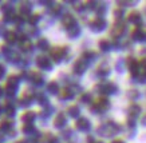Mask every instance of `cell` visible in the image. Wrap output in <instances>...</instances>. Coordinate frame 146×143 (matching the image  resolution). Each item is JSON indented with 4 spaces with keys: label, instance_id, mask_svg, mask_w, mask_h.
Here are the masks:
<instances>
[{
    "label": "cell",
    "instance_id": "obj_1",
    "mask_svg": "<svg viewBox=\"0 0 146 143\" xmlns=\"http://www.w3.org/2000/svg\"><path fill=\"white\" fill-rule=\"evenodd\" d=\"M118 130H119V127H118L117 125H114L113 122H109L107 125L99 127V131H101V132H103L102 135H106V136H110V135L115 134Z\"/></svg>",
    "mask_w": 146,
    "mask_h": 143
},
{
    "label": "cell",
    "instance_id": "obj_2",
    "mask_svg": "<svg viewBox=\"0 0 146 143\" xmlns=\"http://www.w3.org/2000/svg\"><path fill=\"white\" fill-rule=\"evenodd\" d=\"M139 63V68H138V75L137 78L139 79V82L145 83L146 82V59H142Z\"/></svg>",
    "mask_w": 146,
    "mask_h": 143
},
{
    "label": "cell",
    "instance_id": "obj_3",
    "mask_svg": "<svg viewBox=\"0 0 146 143\" xmlns=\"http://www.w3.org/2000/svg\"><path fill=\"white\" fill-rule=\"evenodd\" d=\"M133 39H135V40H145L146 39L145 30H142L141 27H137L133 32Z\"/></svg>",
    "mask_w": 146,
    "mask_h": 143
},
{
    "label": "cell",
    "instance_id": "obj_4",
    "mask_svg": "<svg viewBox=\"0 0 146 143\" xmlns=\"http://www.w3.org/2000/svg\"><path fill=\"white\" fill-rule=\"evenodd\" d=\"M139 112H141V107L137 106V104H133L131 107L129 108V118H130L131 121H134V119L139 115Z\"/></svg>",
    "mask_w": 146,
    "mask_h": 143
},
{
    "label": "cell",
    "instance_id": "obj_5",
    "mask_svg": "<svg viewBox=\"0 0 146 143\" xmlns=\"http://www.w3.org/2000/svg\"><path fill=\"white\" fill-rule=\"evenodd\" d=\"M125 31V24H122V23H117L114 26V28H113V36H115V38H119L122 34H123Z\"/></svg>",
    "mask_w": 146,
    "mask_h": 143
},
{
    "label": "cell",
    "instance_id": "obj_6",
    "mask_svg": "<svg viewBox=\"0 0 146 143\" xmlns=\"http://www.w3.org/2000/svg\"><path fill=\"white\" fill-rule=\"evenodd\" d=\"M91 28H93L94 31H101L105 28V20H102V19H97V20H94L91 23Z\"/></svg>",
    "mask_w": 146,
    "mask_h": 143
},
{
    "label": "cell",
    "instance_id": "obj_7",
    "mask_svg": "<svg viewBox=\"0 0 146 143\" xmlns=\"http://www.w3.org/2000/svg\"><path fill=\"white\" fill-rule=\"evenodd\" d=\"M74 70H75L76 74H82V72L86 70V60H84V59L78 60L76 64H75V67H74Z\"/></svg>",
    "mask_w": 146,
    "mask_h": 143
},
{
    "label": "cell",
    "instance_id": "obj_8",
    "mask_svg": "<svg viewBox=\"0 0 146 143\" xmlns=\"http://www.w3.org/2000/svg\"><path fill=\"white\" fill-rule=\"evenodd\" d=\"M129 22L134 23V24H139L142 22V18H141V15H139V12H131V14L129 15Z\"/></svg>",
    "mask_w": 146,
    "mask_h": 143
},
{
    "label": "cell",
    "instance_id": "obj_9",
    "mask_svg": "<svg viewBox=\"0 0 146 143\" xmlns=\"http://www.w3.org/2000/svg\"><path fill=\"white\" fill-rule=\"evenodd\" d=\"M95 107L99 108V110H107L110 107V104H109V100H106V99H99L95 104Z\"/></svg>",
    "mask_w": 146,
    "mask_h": 143
},
{
    "label": "cell",
    "instance_id": "obj_10",
    "mask_svg": "<svg viewBox=\"0 0 146 143\" xmlns=\"http://www.w3.org/2000/svg\"><path fill=\"white\" fill-rule=\"evenodd\" d=\"M76 127H78L79 130H87L89 129V121H87V119H84V118H82V119L78 121Z\"/></svg>",
    "mask_w": 146,
    "mask_h": 143
},
{
    "label": "cell",
    "instance_id": "obj_11",
    "mask_svg": "<svg viewBox=\"0 0 146 143\" xmlns=\"http://www.w3.org/2000/svg\"><path fill=\"white\" fill-rule=\"evenodd\" d=\"M63 23H64V26H67V27H71V26L75 24V19L71 18L70 15H66V18L63 19Z\"/></svg>",
    "mask_w": 146,
    "mask_h": 143
},
{
    "label": "cell",
    "instance_id": "obj_12",
    "mask_svg": "<svg viewBox=\"0 0 146 143\" xmlns=\"http://www.w3.org/2000/svg\"><path fill=\"white\" fill-rule=\"evenodd\" d=\"M64 122H66V119H64V115H58V118H56V121H55V125L59 127V126H63L64 125Z\"/></svg>",
    "mask_w": 146,
    "mask_h": 143
},
{
    "label": "cell",
    "instance_id": "obj_13",
    "mask_svg": "<svg viewBox=\"0 0 146 143\" xmlns=\"http://www.w3.org/2000/svg\"><path fill=\"white\" fill-rule=\"evenodd\" d=\"M78 112H79V110H78V107H75V106L70 108V115L71 116H76L78 115Z\"/></svg>",
    "mask_w": 146,
    "mask_h": 143
},
{
    "label": "cell",
    "instance_id": "obj_14",
    "mask_svg": "<svg viewBox=\"0 0 146 143\" xmlns=\"http://www.w3.org/2000/svg\"><path fill=\"white\" fill-rule=\"evenodd\" d=\"M62 96H63V98H67V96H72V94H71L68 90H64V92L62 94Z\"/></svg>",
    "mask_w": 146,
    "mask_h": 143
},
{
    "label": "cell",
    "instance_id": "obj_15",
    "mask_svg": "<svg viewBox=\"0 0 146 143\" xmlns=\"http://www.w3.org/2000/svg\"><path fill=\"white\" fill-rule=\"evenodd\" d=\"M142 125H143V126H146V115H143V118H142Z\"/></svg>",
    "mask_w": 146,
    "mask_h": 143
},
{
    "label": "cell",
    "instance_id": "obj_16",
    "mask_svg": "<svg viewBox=\"0 0 146 143\" xmlns=\"http://www.w3.org/2000/svg\"><path fill=\"white\" fill-rule=\"evenodd\" d=\"M113 143H123L122 140H115V142H113Z\"/></svg>",
    "mask_w": 146,
    "mask_h": 143
}]
</instances>
